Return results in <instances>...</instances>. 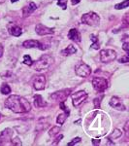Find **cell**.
Returning a JSON list of instances; mask_svg holds the SVG:
<instances>
[{"mask_svg":"<svg viewBox=\"0 0 129 146\" xmlns=\"http://www.w3.org/2000/svg\"><path fill=\"white\" fill-rule=\"evenodd\" d=\"M5 107L15 113H25L31 109V105L26 98L17 95L10 96L7 98L5 101Z\"/></svg>","mask_w":129,"mask_h":146,"instance_id":"cell-1","label":"cell"},{"mask_svg":"<svg viewBox=\"0 0 129 146\" xmlns=\"http://www.w3.org/2000/svg\"><path fill=\"white\" fill-rule=\"evenodd\" d=\"M53 62V58L50 55H43L41 58L35 62L34 64V69L36 71H41L43 69H47L51 65V63Z\"/></svg>","mask_w":129,"mask_h":146,"instance_id":"cell-2","label":"cell"},{"mask_svg":"<svg viewBox=\"0 0 129 146\" xmlns=\"http://www.w3.org/2000/svg\"><path fill=\"white\" fill-rule=\"evenodd\" d=\"M82 23H86L88 25H91V27H96L99 25L100 23V18L94 12H90L83 15L82 17Z\"/></svg>","mask_w":129,"mask_h":146,"instance_id":"cell-3","label":"cell"},{"mask_svg":"<svg viewBox=\"0 0 129 146\" xmlns=\"http://www.w3.org/2000/svg\"><path fill=\"white\" fill-rule=\"evenodd\" d=\"M116 58V52L111 49H106V50L100 51V60L102 62L108 63L114 62Z\"/></svg>","mask_w":129,"mask_h":146,"instance_id":"cell-4","label":"cell"},{"mask_svg":"<svg viewBox=\"0 0 129 146\" xmlns=\"http://www.w3.org/2000/svg\"><path fill=\"white\" fill-rule=\"evenodd\" d=\"M92 86L95 91L102 93L108 88V81L107 79L102 78V77H95L92 79Z\"/></svg>","mask_w":129,"mask_h":146,"instance_id":"cell-5","label":"cell"},{"mask_svg":"<svg viewBox=\"0 0 129 146\" xmlns=\"http://www.w3.org/2000/svg\"><path fill=\"white\" fill-rule=\"evenodd\" d=\"M75 72L80 77H88L91 73V68L86 63L81 62L75 66Z\"/></svg>","mask_w":129,"mask_h":146,"instance_id":"cell-6","label":"cell"},{"mask_svg":"<svg viewBox=\"0 0 129 146\" xmlns=\"http://www.w3.org/2000/svg\"><path fill=\"white\" fill-rule=\"evenodd\" d=\"M88 98V94L84 91L77 92L72 95V100H73V105L75 107H78L80 104L84 102Z\"/></svg>","mask_w":129,"mask_h":146,"instance_id":"cell-7","label":"cell"},{"mask_svg":"<svg viewBox=\"0 0 129 146\" xmlns=\"http://www.w3.org/2000/svg\"><path fill=\"white\" fill-rule=\"evenodd\" d=\"M70 93H71V90H70V89H66V90L55 92V93H53V95L51 96V98L55 101L62 102V101H65L67 100V98H68V96H69Z\"/></svg>","mask_w":129,"mask_h":146,"instance_id":"cell-8","label":"cell"},{"mask_svg":"<svg viewBox=\"0 0 129 146\" xmlns=\"http://www.w3.org/2000/svg\"><path fill=\"white\" fill-rule=\"evenodd\" d=\"M46 85V77L44 75H38V76L35 77L33 81V87L35 90L37 91H42L45 89Z\"/></svg>","mask_w":129,"mask_h":146,"instance_id":"cell-9","label":"cell"},{"mask_svg":"<svg viewBox=\"0 0 129 146\" xmlns=\"http://www.w3.org/2000/svg\"><path fill=\"white\" fill-rule=\"evenodd\" d=\"M22 46L24 48H38L40 50H45L46 47L37 40H26L23 42Z\"/></svg>","mask_w":129,"mask_h":146,"instance_id":"cell-10","label":"cell"},{"mask_svg":"<svg viewBox=\"0 0 129 146\" xmlns=\"http://www.w3.org/2000/svg\"><path fill=\"white\" fill-rule=\"evenodd\" d=\"M35 31H36V33L38 35H48L53 33V28L47 27L42 25V23H38L35 27Z\"/></svg>","mask_w":129,"mask_h":146,"instance_id":"cell-11","label":"cell"},{"mask_svg":"<svg viewBox=\"0 0 129 146\" xmlns=\"http://www.w3.org/2000/svg\"><path fill=\"white\" fill-rule=\"evenodd\" d=\"M109 103L112 107H114L115 109H116V110H120V111H124V110H125V106H124L122 101L119 100L118 98H116V96L112 98Z\"/></svg>","mask_w":129,"mask_h":146,"instance_id":"cell-12","label":"cell"},{"mask_svg":"<svg viewBox=\"0 0 129 146\" xmlns=\"http://www.w3.org/2000/svg\"><path fill=\"white\" fill-rule=\"evenodd\" d=\"M8 31L11 35L18 37L22 33V28L20 27H18V25H17L11 23V25H8Z\"/></svg>","mask_w":129,"mask_h":146,"instance_id":"cell-13","label":"cell"},{"mask_svg":"<svg viewBox=\"0 0 129 146\" xmlns=\"http://www.w3.org/2000/svg\"><path fill=\"white\" fill-rule=\"evenodd\" d=\"M36 9H37L36 4H35L34 2H30V3L28 4L27 6L23 7V9H22L23 17H28V16H29L31 13H33V12L36 10Z\"/></svg>","mask_w":129,"mask_h":146,"instance_id":"cell-14","label":"cell"},{"mask_svg":"<svg viewBox=\"0 0 129 146\" xmlns=\"http://www.w3.org/2000/svg\"><path fill=\"white\" fill-rule=\"evenodd\" d=\"M12 135H13V131H12L11 129H6L3 133L0 135V145L6 144V140L10 139Z\"/></svg>","mask_w":129,"mask_h":146,"instance_id":"cell-15","label":"cell"},{"mask_svg":"<svg viewBox=\"0 0 129 146\" xmlns=\"http://www.w3.org/2000/svg\"><path fill=\"white\" fill-rule=\"evenodd\" d=\"M68 38L80 43L81 42V34H80V32L77 29L72 28V29H70L69 33H68Z\"/></svg>","mask_w":129,"mask_h":146,"instance_id":"cell-16","label":"cell"},{"mask_svg":"<svg viewBox=\"0 0 129 146\" xmlns=\"http://www.w3.org/2000/svg\"><path fill=\"white\" fill-rule=\"evenodd\" d=\"M33 98H34V105L36 107H44V106H47V103L43 100V98H42V96H40V95L34 96Z\"/></svg>","mask_w":129,"mask_h":146,"instance_id":"cell-17","label":"cell"},{"mask_svg":"<svg viewBox=\"0 0 129 146\" xmlns=\"http://www.w3.org/2000/svg\"><path fill=\"white\" fill-rule=\"evenodd\" d=\"M77 52V49L75 48L73 45H69L67 47L66 49H64V50L61 51V55L63 56H71L75 54Z\"/></svg>","mask_w":129,"mask_h":146,"instance_id":"cell-18","label":"cell"},{"mask_svg":"<svg viewBox=\"0 0 129 146\" xmlns=\"http://www.w3.org/2000/svg\"><path fill=\"white\" fill-rule=\"evenodd\" d=\"M90 38H91V41L93 42V44L91 45V48H92V49H95V50H98V49H99V43H98L97 37H96L95 35L91 34V35H90Z\"/></svg>","mask_w":129,"mask_h":146,"instance_id":"cell-19","label":"cell"},{"mask_svg":"<svg viewBox=\"0 0 129 146\" xmlns=\"http://www.w3.org/2000/svg\"><path fill=\"white\" fill-rule=\"evenodd\" d=\"M68 116V115L66 114V113H61V114H59L57 116V119H56V122H57V124L59 125H63L65 122V120H66V117Z\"/></svg>","mask_w":129,"mask_h":146,"instance_id":"cell-20","label":"cell"},{"mask_svg":"<svg viewBox=\"0 0 129 146\" xmlns=\"http://www.w3.org/2000/svg\"><path fill=\"white\" fill-rule=\"evenodd\" d=\"M120 136H121V131H119V129H114L112 135L109 136V139H116V138H118V137H120Z\"/></svg>","mask_w":129,"mask_h":146,"instance_id":"cell-21","label":"cell"},{"mask_svg":"<svg viewBox=\"0 0 129 146\" xmlns=\"http://www.w3.org/2000/svg\"><path fill=\"white\" fill-rule=\"evenodd\" d=\"M0 92L3 95H8V94L11 93V88L7 84H3L1 86V88H0Z\"/></svg>","mask_w":129,"mask_h":146,"instance_id":"cell-22","label":"cell"},{"mask_svg":"<svg viewBox=\"0 0 129 146\" xmlns=\"http://www.w3.org/2000/svg\"><path fill=\"white\" fill-rule=\"evenodd\" d=\"M128 4H129V0H124V1H123V2H121V3L116 4V5L115 6V8H116V10H120V9L127 8V7H128Z\"/></svg>","mask_w":129,"mask_h":146,"instance_id":"cell-23","label":"cell"},{"mask_svg":"<svg viewBox=\"0 0 129 146\" xmlns=\"http://www.w3.org/2000/svg\"><path fill=\"white\" fill-rule=\"evenodd\" d=\"M23 62H24V64L29 65V66H31V65L33 64V60L30 58V56H28V55H25L23 56Z\"/></svg>","mask_w":129,"mask_h":146,"instance_id":"cell-24","label":"cell"},{"mask_svg":"<svg viewBox=\"0 0 129 146\" xmlns=\"http://www.w3.org/2000/svg\"><path fill=\"white\" fill-rule=\"evenodd\" d=\"M60 131V128L59 127H53L51 129H50V133H49V135H50L51 136H55L57 135L58 133H59Z\"/></svg>","mask_w":129,"mask_h":146,"instance_id":"cell-25","label":"cell"},{"mask_svg":"<svg viewBox=\"0 0 129 146\" xmlns=\"http://www.w3.org/2000/svg\"><path fill=\"white\" fill-rule=\"evenodd\" d=\"M57 5L61 7L63 10H65L67 8V0H58Z\"/></svg>","mask_w":129,"mask_h":146,"instance_id":"cell-26","label":"cell"},{"mask_svg":"<svg viewBox=\"0 0 129 146\" xmlns=\"http://www.w3.org/2000/svg\"><path fill=\"white\" fill-rule=\"evenodd\" d=\"M103 96H99V98H96L93 100V103H94V107L95 108H99L100 107V103H101V100Z\"/></svg>","mask_w":129,"mask_h":146,"instance_id":"cell-27","label":"cell"},{"mask_svg":"<svg viewBox=\"0 0 129 146\" xmlns=\"http://www.w3.org/2000/svg\"><path fill=\"white\" fill-rule=\"evenodd\" d=\"M128 62H129V55L128 54L124 55L122 58L118 60V62H120V63H127Z\"/></svg>","mask_w":129,"mask_h":146,"instance_id":"cell-28","label":"cell"},{"mask_svg":"<svg viewBox=\"0 0 129 146\" xmlns=\"http://www.w3.org/2000/svg\"><path fill=\"white\" fill-rule=\"evenodd\" d=\"M59 106H60V108H61V109H63V111H64L65 113H66L67 115H69L70 110H69V108L65 106V104H64V101H62V102H60Z\"/></svg>","mask_w":129,"mask_h":146,"instance_id":"cell-29","label":"cell"},{"mask_svg":"<svg viewBox=\"0 0 129 146\" xmlns=\"http://www.w3.org/2000/svg\"><path fill=\"white\" fill-rule=\"evenodd\" d=\"M11 144L12 145H22V141L18 139V137H16V138H14V139H12Z\"/></svg>","mask_w":129,"mask_h":146,"instance_id":"cell-30","label":"cell"},{"mask_svg":"<svg viewBox=\"0 0 129 146\" xmlns=\"http://www.w3.org/2000/svg\"><path fill=\"white\" fill-rule=\"evenodd\" d=\"M80 141H81V138H80V137H76V138H74V139L71 141V142H69V143H68V145H69V146L74 145V144H76V143L80 142Z\"/></svg>","mask_w":129,"mask_h":146,"instance_id":"cell-31","label":"cell"},{"mask_svg":"<svg viewBox=\"0 0 129 146\" xmlns=\"http://www.w3.org/2000/svg\"><path fill=\"white\" fill-rule=\"evenodd\" d=\"M62 138H63V135H58L57 137H56L55 139V141H53V145H55V144H57V143H58V142H59V141H60V139H62Z\"/></svg>","mask_w":129,"mask_h":146,"instance_id":"cell-32","label":"cell"},{"mask_svg":"<svg viewBox=\"0 0 129 146\" xmlns=\"http://www.w3.org/2000/svg\"><path fill=\"white\" fill-rule=\"evenodd\" d=\"M123 23L125 25V27H128V14H125V16H124Z\"/></svg>","mask_w":129,"mask_h":146,"instance_id":"cell-33","label":"cell"},{"mask_svg":"<svg viewBox=\"0 0 129 146\" xmlns=\"http://www.w3.org/2000/svg\"><path fill=\"white\" fill-rule=\"evenodd\" d=\"M129 44H128V42H125V43H123V50L124 51H125V52H127V53H128V52H129Z\"/></svg>","mask_w":129,"mask_h":146,"instance_id":"cell-34","label":"cell"},{"mask_svg":"<svg viewBox=\"0 0 129 146\" xmlns=\"http://www.w3.org/2000/svg\"><path fill=\"white\" fill-rule=\"evenodd\" d=\"M3 52H4V48H3V46L0 44V58L3 56Z\"/></svg>","mask_w":129,"mask_h":146,"instance_id":"cell-35","label":"cell"},{"mask_svg":"<svg viewBox=\"0 0 129 146\" xmlns=\"http://www.w3.org/2000/svg\"><path fill=\"white\" fill-rule=\"evenodd\" d=\"M92 143H93V145H97L100 143V140L99 139H92Z\"/></svg>","mask_w":129,"mask_h":146,"instance_id":"cell-36","label":"cell"},{"mask_svg":"<svg viewBox=\"0 0 129 146\" xmlns=\"http://www.w3.org/2000/svg\"><path fill=\"white\" fill-rule=\"evenodd\" d=\"M80 1H81V0H71V2H72L73 5H76V4L80 3Z\"/></svg>","mask_w":129,"mask_h":146,"instance_id":"cell-37","label":"cell"},{"mask_svg":"<svg viewBox=\"0 0 129 146\" xmlns=\"http://www.w3.org/2000/svg\"><path fill=\"white\" fill-rule=\"evenodd\" d=\"M127 127H128V121L125 123V127H124V131H125V133H127V131H128V129H127Z\"/></svg>","mask_w":129,"mask_h":146,"instance_id":"cell-38","label":"cell"},{"mask_svg":"<svg viewBox=\"0 0 129 146\" xmlns=\"http://www.w3.org/2000/svg\"><path fill=\"white\" fill-rule=\"evenodd\" d=\"M11 1H12V3H15V2H17L18 0H11Z\"/></svg>","mask_w":129,"mask_h":146,"instance_id":"cell-39","label":"cell"},{"mask_svg":"<svg viewBox=\"0 0 129 146\" xmlns=\"http://www.w3.org/2000/svg\"><path fill=\"white\" fill-rule=\"evenodd\" d=\"M5 0H0V3H2V2H4Z\"/></svg>","mask_w":129,"mask_h":146,"instance_id":"cell-40","label":"cell"}]
</instances>
